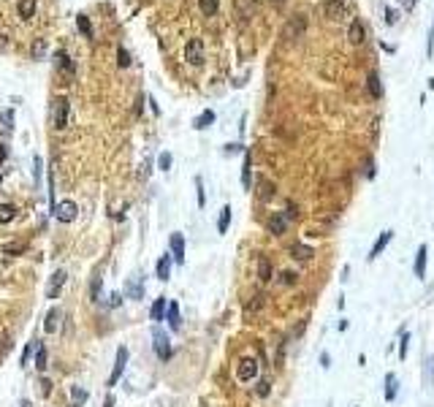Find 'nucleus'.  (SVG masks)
Listing matches in <instances>:
<instances>
[{"label":"nucleus","mask_w":434,"mask_h":407,"mask_svg":"<svg viewBox=\"0 0 434 407\" xmlns=\"http://www.w3.org/2000/svg\"><path fill=\"white\" fill-rule=\"evenodd\" d=\"M152 340H155V353H157V358H160V361H169V358H171V340H169V334H165L160 326H155Z\"/></svg>","instance_id":"f257e3e1"},{"label":"nucleus","mask_w":434,"mask_h":407,"mask_svg":"<svg viewBox=\"0 0 434 407\" xmlns=\"http://www.w3.org/2000/svg\"><path fill=\"white\" fill-rule=\"evenodd\" d=\"M128 348H117V361H114V369H112V375H109V386H117V383H120V378H122V372H125V366H128Z\"/></svg>","instance_id":"f03ea898"},{"label":"nucleus","mask_w":434,"mask_h":407,"mask_svg":"<svg viewBox=\"0 0 434 407\" xmlns=\"http://www.w3.org/2000/svg\"><path fill=\"white\" fill-rule=\"evenodd\" d=\"M185 60L190 62V65H201V62H204V41H201V38H190V41H187Z\"/></svg>","instance_id":"7ed1b4c3"},{"label":"nucleus","mask_w":434,"mask_h":407,"mask_svg":"<svg viewBox=\"0 0 434 407\" xmlns=\"http://www.w3.org/2000/svg\"><path fill=\"white\" fill-rule=\"evenodd\" d=\"M54 217H57L60 223H74L76 220V215H79V207L74 201H60L57 207H54V212H52Z\"/></svg>","instance_id":"20e7f679"},{"label":"nucleus","mask_w":434,"mask_h":407,"mask_svg":"<svg viewBox=\"0 0 434 407\" xmlns=\"http://www.w3.org/2000/svg\"><path fill=\"white\" fill-rule=\"evenodd\" d=\"M52 122H54V128H57V130H62L68 125V98H57V100H54Z\"/></svg>","instance_id":"39448f33"},{"label":"nucleus","mask_w":434,"mask_h":407,"mask_svg":"<svg viewBox=\"0 0 434 407\" xmlns=\"http://www.w3.org/2000/svg\"><path fill=\"white\" fill-rule=\"evenodd\" d=\"M236 378H239L242 383H250L258 378V361L255 358H242L239 366H236Z\"/></svg>","instance_id":"423d86ee"},{"label":"nucleus","mask_w":434,"mask_h":407,"mask_svg":"<svg viewBox=\"0 0 434 407\" xmlns=\"http://www.w3.org/2000/svg\"><path fill=\"white\" fill-rule=\"evenodd\" d=\"M169 245H171V258H174V261L185 263V236H182V233H171Z\"/></svg>","instance_id":"0eeeda50"},{"label":"nucleus","mask_w":434,"mask_h":407,"mask_svg":"<svg viewBox=\"0 0 434 407\" xmlns=\"http://www.w3.org/2000/svg\"><path fill=\"white\" fill-rule=\"evenodd\" d=\"M62 285H65V272H54L52 275V280H49V285H46V299H57L60 296V291H62Z\"/></svg>","instance_id":"6e6552de"},{"label":"nucleus","mask_w":434,"mask_h":407,"mask_svg":"<svg viewBox=\"0 0 434 407\" xmlns=\"http://www.w3.org/2000/svg\"><path fill=\"white\" fill-rule=\"evenodd\" d=\"M323 11H326L328 19H342L345 11H347V6H345V0H326Z\"/></svg>","instance_id":"1a4fd4ad"},{"label":"nucleus","mask_w":434,"mask_h":407,"mask_svg":"<svg viewBox=\"0 0 434 407\" xmlns=\"http://www.w3.org/2000/svg\"><path fill=\"white\" fill-rule=\"evenodd\" d=\"M285 228H288V217L282 215V212H274L269 217V233H272V236H282Z\"/></svg>","instance_id":"9d476101"},{"label":"nucleus","mask_w":434,"mask_h":407,"mask_svg":"<svg viewBox=\"0 0 434 407\" xmlns=\"http://www.w3.org/2000/svg\"><path fill=\"white\" fill-rule=\"evenodd\" d=\"M171 261H174V258H171L169 253H165V255L157 258V263H155V277H157V280H163V283L171 277Z\"/></svg>","instance_id":"9b49d317"},{"label":"nucleus","mask_w":434,"mask_h":407,"mask_svg":"<svg viewBox=\"0 0 434 407\" xmlns=\"http://www.w3.org/2000/svg\"><path fill=\"white\" fill-rule=\"evenodd\" d=\"M304 27H307V17L304 14H298V17H293L288 22V27H285V38H298L304 33Z\"/></svg>","instance_id":"f8f14e48"},{"label":"nucleus","mask_w":434,"mask_h":407,"mask_svg":"<svg viewBox=\"0 0 434 407\" xmlns=\"http://www.w3.org/2000/svg\"><path fill=\"white\" fill-rule=\"evenodd\" d=\"M391 239H393V231H383L380 236H377V242H375V245H372V250H369V255H366L369 261H375V258L380 255V253H383L385 247H388V242H391Z\"/></svg>","instance_id":"ddd939ff"},{"label":"nucleus","mask_w":434,"mask_h":407,"mask_svg":"<svg viewBox=\"0 0 434 407\" xmlns=\"http://www.w3.org/2000/svg\"><path fill=\"white\" fill-rule=\"evenodd\" d=\"M165 320H169V326L174 328V331H179V328H182V318H179V304L177 301L165 304Z\"/></svg>","instance_id":"4468645a"},{"label":"nucleus","mask_w":434,"mask_h":407,"mask_svg":"<svg viewBox=\"0 0 434 407\" xmlns=\"http://www.w3.org/2000/svg\"><path fill=\"white\" fill-rule=\"evenodd\" d=\"M426 255H429V247L421 245L415 253V277L418 280H426Z\"/></svg>","instance_id":"2eb2a0df"},{"label":"nucleus","mask_w":434,"mask_h":407,"mask_svg":"<svg viewBox=\"0 0 434 407\" xmlns=\"http://www.w3.org/2000/svg\"><path fill=\"white\" fill-rule=\"evenodd\" d=\"M60 318H62L60 307H52L49 312H46V320H44V331H46V334H54V331H57V326H60Z\"/></svg>","instance_id":"dca6fc26"},{"label":"nucleus","mask_w":434,"mask_h":407,"mask_svg":"<svg viewBox=\"0 0 434 407\" xmlns=\"http://www.w3.org/2000/svg\"><path fill=\"white\" fill-rule=\"evenodd\" d=\"M347 38H350V44H364L366 30H364V25H361L358 19H353V22H350V27H347Z\"/></svg>","instance_id":"f3484780"},{"label":"nucleus","mask_w":434,"mask_h":407,"mask_svg":"<svg viewBox=\"0 0 434 407\" xmlns=\"http://www.w3.org/2000/svg\"><path fill=\"white\" fill-rule=\"evenodd\" d=\"M165 296H157L155 299V304H152V310H149V318L155 320V323H160V320H165Z\"/></svg>","instance_id":"a211bd4d"},{"label":"nucleus","mask_w":434,"mask_h":407,"mask_svg":"<svg viewBox=\"0 0 434 407\" xmlns=\"http://www.w3.org/2000/svg\"><path fill=\"white\" fill-rule=\"evenodd\" d=\"M258 280H260V283H269V280H272V261L266 255L258 258Z\"/></svg>","instance_id":"6ab92c4d"},{"label":"nucleus","mask_w":434,"mask_h":407,"mask_svg":"<svg viewBox=\"0 0 434 407\" xmlns=\"http://www.w3.org/2000/svg\"><path fill=\"white\" fill-rule=\"evenodd\" d=\"M212 122H215V112H212V109H207V112H201V114L193 120V128H195V130H207Z\"/></svg>","instance_id":"aec40b11"},{"label":"nucleus","mask_w":434,"mask_h":407,"mask_svg":"<svg viewBox=\"0 0 434 407\" xmlns=\"http://www.w3.org/2000/svg\"><path fill=\"white\" fill-rule=\"evenodd\" d=\"M396 394H399V380H396V375H388L385 378V402H393Z\"/></svg>","instance_id":"412c9836"},{"label":"nucleus","mask_w":434,"mask_h":407,"mask_svg":"<svg viewBox=\"0 0 434 407\" xmlns=\"http://www.w3.org/2000/svg\"><path fill=\"white\" fill-rule=\"evenodd\" d=\"M290 255L296 258V261H312V247H307V245H293L290 247Z\"/></svg>","instance_id":"4be33fe9"},{"label":"nucleus","mask_w":434,"mask_h":407,"mask_svg":"<svg viewBox=\"0 0 434 407\" xmlns=\"http://www.w3.org/2000/svg\"><path fill=\"white\" fill-rule=\"evenodd\" d=\"M14 217H17V207L14 204H0V225L11 223Z\"/></svg>","instance_id":"5701e85b"},{"label":"nucleus","mask_w":434,"mask_h":407,"mask_svg":"<svg viewBox=\"0 0 434 407\" xmlns=\"http://www.w3.org/2000/svg\"><path fill=\"white\" fill-rule=\"evenodd\" d=\"M125 293H128L130 299H141V296H144V288H141L139 277H130V283L125 285Z\"/></svg>","instance_id":"b1692460"},{"label":"nucleus","mask_w":434,"mask_h":407,"mask_svg":"<svg viewBox=\"0 0 434 407\" xmlns=\"http://www.w3.org/2000/svg\"><path fill=\"white\" fill-rule=\"evenodd\" d=\"M17 11H19V17H22V19H30V17L36 14V0H19Z\"/></svg>","instance_id":"393cba45"},{"label":"nucleus","mask_w":434,"mask_h":407,"mask_svg":"<svg viewBox=\"0 0 434 407\" xmlns=\"http://www.w3.org/2000/svg\"><path fill=\"white\" fill-rule=\"evenodd\" d=\"M36 369H46V345L36 340Z\"/></svg>","instance_id":"a878e982"},{"label":"nucleus","mask_w":434,"mask_h":407,"mask_svg":"<svg viewBox=\"0 0 434 407\" xmlns=\"http://www.w3.org/2000/svg\"><path fill=\"white\" fill-rule=\"evenodd\" d=\"M54 60H57V65L62 68V71H65V74H74L76 71V65H74V62H71V57H68V54L65 52H57V54H54Z\"/></svg>","instance_id":"bb28decb"},{"label":"nucleus","mask_w":434,"mask_h":407,"mask_svg":"<svg viewBox=\"0 0 434 407\" xmlns=\"http://www.w3.org/2000/svg\"><path fill=\"white\" fill-rule=\"evenodd\" d=\"M228 225H231V207H223L220 209V217H217V231L225 233Z\"/></svg>","instance_id":"cd10ccee"},{"label":"nucleus","mask_w":434,"mask_h":407,"mask_svg":"<svg viewBox=\"0 0 434 407\" xmlns=\"http://www.w3.org/2000/svg\"><path fill=\"white\" fill-rule=\"evenodd\" d=\"M366 90L372 92V98H380V95H383V87H380V76H377V74H369V79H366Z\"/></svg>","instance_id":"c85d7f7f"},{"label":"nucleus","mask_w":434,"mask_h":407,"mask_svg":"<svg viewBox=\"0 0 434 407\" xmlns=\"http://www.w3.org/2000/svg\"><path fill=\"white\" fill-rule=\"evenodd\" d=\"M198 6H201V14L204 17H215L217 14V0H198Z\"/></svg>","instance_id":"c756f323"},{"label":"nucleus","mask_w":434,"mask_h":407,"mask_svg":"<svg viewBox=\"0 0 434 407\" xmlns=\"http://www.w3.org/2000/svg\"><path fill=\"white\" fill-rule=\"evenodd\" d=\"M76 27L82 30V36H87V38H92V25H90V19H87L84 14H79V17H76Z\"/></svg>","instance_id":"7c9ffc66"},{"label":"nucleus","mask_w":434,"mask_h":407,"mask_svg":"<svg viewBox=\"0 0 434 407\" xmlns=\"http://www.w3.org/2000/svg\"><path fill=\"white\" fill-rule=\"evenodd\" d=\"M250 168H252V158L250 152H244V166H242V185L250 187Z\"/></svg>","instance_id":"2f4dec72"},{"label":"nucleus","mask_w":434,"mask_h":407,"mask_svg":"<svg viewBox=\"0 0 434 407\" xmlns=\"http://www.w3.org/2000/svg\"><path fill=\"white\" fill-rule=\"evenodd\" d=\"M171 163H174V158H171V152H169V150L157 155V168H160V171H169V168H171Z\"/></svg>","instance_id":"473e14b6"},{"label":"nucleus","mask_w":434,"mask_h":407,"mask_svg":"<svg viewBox=\"0 0 434 407\" xmlns=\"http://www.w3.org/2000/svg\"><path fill=\"white\" fill-rule=\"evenodd\" d=\"M33 350H36V340H33V342H30V345H27L25 350H22V358H19V366H27V364H30V356H33Z\"/></svg>","instance_id":"72a5a7b5"},{"label":"nucleus","mask_w":434,"mask_h":407,"mask_svg":"<svg viewBox=\"0 0 434 407\" xmlns=\"http://www.w3.org/2000/svg\"><path fill=\"white\" fill-rule=\"evenodd\" d=\"M117 65H120V68H128V65H130V54L125 52L122 46L117 49Z\"/></svg>","instance_id":"f704fd0d"},{"label":"nucleus","mask_w":434,"mask_h":407,"mask_svg":"<svg viewBox=\"0 0 434 407\" xmlns=\"http://www.w3.org/2000/svg\"><path fill=\"white\" fill-rule=\"evenodd\" d=\"M195 190H198V207L204 209V207H207V193H204V182H201V177H195Z\"/></svg>","instance_id":"c9c22d12"},{"label":"nucleus","mask_w":434,"mask_h":407,"mask_svg":"<svg viewBox=\"0 0 434 407\" xmlns=\"http://www.w3.org/2000/svg\"><path fill=\"white\" fill-rule=\"evenodd\" d=\"M280 283H282V285H296V283H298V275H296V272H282Z\"/></svg>","instance_id":"e433bc0d"},{"label":"nucleus","mask_w":434,"mask_h":407,"mask_svg":"<svg viewBox=\"0 0 434 407\" xmlns=\"http://www.w3.org/2000/svg\"><path fill=\"white\" fill-rule=\"evenodd\" d=\"M269 391H272V383L269 380H260L258 386H255V394L258 396H269Z\"/></svg>","instance_id":"4c0bfd02"},{"label":"nucleus","mask_w":434,"mask_h":407,"mask_svg":"<svg viewBox=\"0 0 434 407\" xmlns=\"http://www.w3.org/2000/svg\"><path fill=\"white\" fill-rule=\"evenodd\" d=\"M71 399H74L76 404H82L84 399H87V391L84 388H71Z\"/></svg>","instance_id":"58836bf2"},{"label":"nucleus","mask_w":434,"mask_h":407,"mask_svg":"<svg viewBox=\"0 0 434 407\" xmlns=\"http://www.w3.org/2000/svg\"><path fill=\"white\" fill-rule=\"evenodd\" d=\"M272 195H274V187H272L269 182H260V198H263V201H269Z\"/></svg>","instance_id":"ea45409f"},{"label":"nucleus","mask_w":434,"mask_h":407,"mask_svg":"<svg viewBox=\"0 0 434 407\" xmlns=\"http://www.w3.org/2000/svg\"><path fill=\"white\" fill-rule=\"evenodd\" d=\"M98 291H101V277H95V280H92V285H90V299L92 301H98Z\"/></svg>","instance_id":"a19ab883"},{"label":"nucleus","mask_w":434,"mask_h":407,"mask_svg":"<svg viewBox=\"0 0 434 407\" xmlns=\"http://www.w3.org/2000/svg\"><path fill=\"white\" fill-rule=\"evenodd\" d=\"M0 120L6 122V128H14V112H11V109H9V112H3V114H0Z\"/></svg>","instance_id":"79ce46f5"},{"label":"nucleus","mask_w":434,"mask_h":407,"mask_svg":"<svg viewBox=\"0 0 434 407\" xmlns=\"http://www.w3.org/2000/svg\"><path fill=\"white\" fill-rule=\"evenodd\" d=\"M407 342H410V334L402 336V348H399V358H407Z\"/></svg>","instance_id":"37998d69"},{"label":"nucleus","mask_w":434,"mask_h":407,"mask_svg":"<svg viewBox=\"0 0 434 407\" xmlns=\"http://www.w3.org/2000/svg\"><path fill=\"white\" fill-rule=\"evenodd\" d=\"M41 391H44V394H49V391H52V383H49V380H46V378L41 380Z\"/></svg>","instance_id":"c03bdc74"},{"label":"nucleus","mask_w":434,"mask_h":407,"mask_svg":"<svg viewBox=\"0 0 434 407\" xmlns=\"http://www.w3.org/2000/svg\"><path fill=\"white\" fill-rule=\"evenodd\" d=\"M120 301H122V296L120 293H112V307H120Z\"/></svg>","instance_id":"a18cd8bd"},{"label":"nucleus","mask_w":434,"mask_h":407,"mask_svg":"<svg viewBox=\"0 0 434 407\" xmlns=\"http://www.w3.org/2000/svg\"><path fill=\"white\" fill-rule=\"evenodd\" d=\"M6 155H9V150H6V147H3V144H0V163H3V160H6Z\"/></svg>","instance_id":"49530a36"},{"label":"nucleus","mask_w":434,"mask_h":407,"mask_svg":"<svg viewBox=\"0 0 434 407\" xmlns=\"http://www.w3.org/2000/svg\"><path fill=\"white\" fill-rule=\"evenodd\" d=\"M104 407H114V396H112V394L106 396V402H104Z\"/></svg>","instance_id":"de8ad7c7"},{"label":"nucleus","mask_w":434,"mask_h":407,"mask_svg":"<svg viewBox=\"0 0 434 407\" xmlns=\"http://www.w3.org/2000/svg\"><path fill=\"white\" fill-rule=\"evenodd\" d=\"M9 46V41H6V36H0V49H6Z\"/></svg>","instance_id":"09e8293b"},{"label":"nucleus","mask_w":434,"mask_h":407,"mask_svg":"<svg viewBox=\"0 0 434 407\" xmlns=\"http://www.w3.org/2000/svg\"><path fill=\"white\" fill-rule=\"evenodd\" d=\"M274 3H280V0H274Z\"/></svg>","instance_id":"8fccbe9b"}]
</instances>
